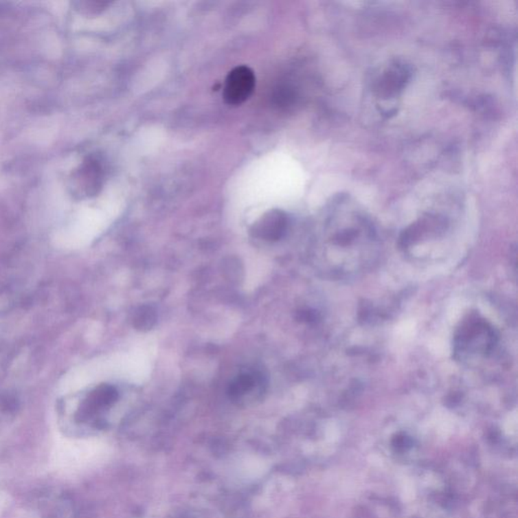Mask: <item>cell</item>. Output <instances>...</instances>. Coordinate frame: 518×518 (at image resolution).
<instances>
[{
	"instance_id": "obj_1",
	"label": "cell",
	"mask_w": 518,
	"mask_h": 518,
	"mask_svg": "<svg viewBox=\"0 0 518 518\" xmlns=\"http://www.w3.org/2000/svg\"><path fill=\"white\" fill-rule=\"evenodd\" d=\"M496 344V335L491 326L479 320H470L461 328L455 338V352L458 354L491 352Z\"/></svg>"
},
{
	"instance_id": "obj_6",
	"label": "cell",
	"mask_w": 518,
	"mask_h": 518,
	"mask_svg": "<svg viewBox=\"0 0 518 518\" xmlns=\"http://www.w3.org/2000/svg\"><path fill=\"white\" fill-rule=\"evenodd\" d=\"M409 77H410V71L406 66H393L381 77L378 87L379 93L386 96L397 93L398 91H402Z\"/></svg>"
},
{
	"instance_id": "obj_5",
	"label": "cell",
	"mask_w": 518,
	"mask_h": 518,
	"mask_svg": "<svg viewBox=\"0 0 518 518\" xmlns=\"http://www.w3.org/2000/svg\"><path fill=\"white\" fill-rule=\"evenodd\" d=\"M288 229V217L280 210H271L254 223L251 234L265 241H278L284 237Z\"/></svg>"
},
{
	"instance_id": "obj_3",
	"label": "cell",
	"mask_w": 518,
	"mask_h": 518,
	"mask_svg": "<svg viewBox=\"0 0 518 518\" xmlns=\"http://www.w3.org/2000/svg\"><path fill=\"white\" fill-rule=\"evenodd\" d=\"M254 72L247 66L234 68L227 76L223 89L225 102L230 106H239L248 100L256 89Z\"/></svg>"
},
{
	"instance_id": "obj_7",
	"label": "cell",
	"mask_w": 518,
	"mask_h": 518,
	"mask_svg": "<svg viewBox=\"0 0 518 518\" xmlns=\"http://www.w3.org/2000/svg\"><path fill=\"white\" fill-rule=\"evenodd\" d=\"M262 384L261 376L254 372H244L237 376L228 387V394L232 399L240 400Z\"/></svg>"
},
{
	"instance_id": "obj_9",
	"label": "cell",
	"mask_w": 518,
	"mask_h": 518,
	"mask_svg": "<svg viewBox=\"0 0 518 518\" xmlns=\"http://www.w3.org/2000/svg\"><path fill=\"white\" fill-rule=\"evenodd\" d=\"M75 10L80 14H85V16H91V14H96L98 12L104 10L108 2L104 1H76L74 2Z\"/></svg>"
},
{
	"instance_id": "obj_2",
	"label": "cell",
	"mask_w": 518,
	"mask_h": 518,
	"mask_svg": "<svg viewBox=\"0 0 518 518\" xmlns=\"http://www.w3.org/2000/svg\"><path fill=\"white\" fill-rule=\"evenodd\" d=\"M104 183V171L100 162L89 157L72 172L69 179L70 192L76 199L93 198L100 192Z\"/></svg>"
},
{
	"instance_id": "obj_4",
	"label": "cell",
	"mask_w": 518,
	"mask_h": 518,
	"mask_svg": "<svg viewBox=\"0 0 518 518\" xmlns=\"http://www.w3.org/2000/svg\"><path fill=\"white\" fill-rule=\"evenodd\" d=\"M119 399V392L113 385L100 384L79 402L76 419L87 420L104 409L111 407Z\"/></svg>"
},
{
	"instance_id": "obj_8",
	"label": "cell",
	"mask_w": 518,
	"mask_h": 518,
	"mask_svg": "<svg viewBox=\"0 0 518 518\" xmlns=\"http://www.w3.org/2000/svg\"><path fill=\"white\" fill-rule=\"evenodd\" d=\"M131 321H132L133 327L137 330L148 331L155 326L157 314L155 310L150 306H141L135 310Z\"/></svg>"
},
{
	"instance_id": "obj_10",
	"label": "cell",
	"mask_w": 518,
	"mask_h": 518,
	"mask_svg": "<svg viewBox=\"0 0 518 518\" xmlns=\"http://www.w3.org/2000/svg\"><path fill=\"white\" fill-rule=\"evenodd\" d=\"M299 319L305 322H313L316 320L317 316L314 312L312 311H301L299 313Z\"/></svg>"
}]
</instances>
